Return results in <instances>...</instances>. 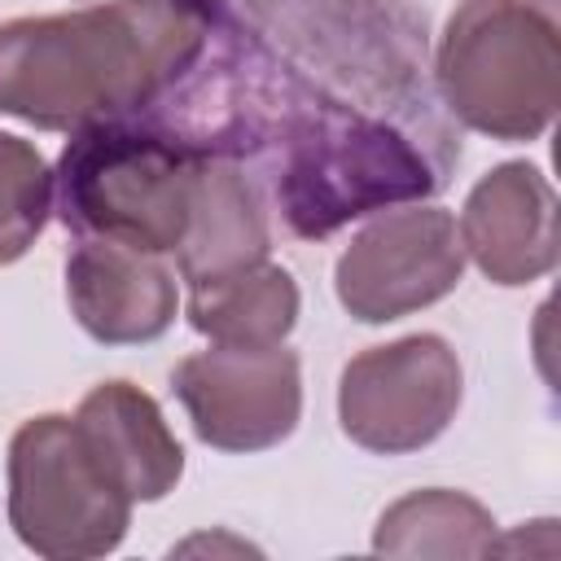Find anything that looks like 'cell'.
Returning a JSON list of instances; mask_svg holds the SVG:
<instances>
[{
    "label": "cell",
    "mask_w": 561,
    "mask_h": 561,
    "mask_svg": "<svg viewBox=\"0 0 561 561\" xmlns=\"http://www.w3.org/2000/svg\"><path fill=\"white\" fill-rule=\"evenodd\" d=\"M66 302L79 329L105 346L153 342L175 320V276L149 250L79 237L66 259Z\"/></svg>",
    "instance_id": "obj_11"
},
{
    "label": "cell",
    "mask_w": 561,
    "mask_h": 561,
    "mask_svg": "<svg viewBox=\"0 0 561 561\" xmlns=\"http://www.w3.org/2000/svg\"><path fill=\"white\" fill-rule=\"evenodd\" d=\"M298 285L276 263H254L188 285V324L219 346H276L298 324Z\"/></svg>",
    "instance_id": "obj_14"
},
{
    "label": "cell",
    "mask_w": 561,
    "mask_h": 561,
    "mask_svg": "<svg viewBox=\"0 0 561 561\" xmlns=\"http://www.w3.org/2000/svg\"><path fill=\"white\" fill-rule=\"evenodd\" d=\"M215 9L267 75L272 145L298 114H377L438 96L430 22L412 0H224Z\"/></svg>",
    "instance_id": "obj_2"
},
{
    "label": "cell",
    "mask_w": 561,
    "mask_h": 561,
    "mask_svg": "<svg viewBox=\"0 0 561 561\" xmlns=\"http://www.w3.org/2000/svg\"><path fill=\"white\" fill-rule=\"evenodd\" d=\"M175 399L193 434L215 451H267L298 430L302 368L298 355L276 346H210L175 364Z\"/></svg>",
    "instance_id": "obj_9"
},
{
    "label": "cell",
    "mask_w": 561,
    "mask_h": 561,
    "mask_svg": "<svg viewBox=\"0 0 561 561\" xmlns=\"http://www.w3.org/2000/svg\"><path fill=\"white\" fill-rule=\"evenodd\" d=\"M460 245L495 285H530L557 267V193L530 162L486 171L460 210Z\"/></svg>",
    "instance_id": "obj_10"
},
{
    "label": "cell",
    "mask_w": 561,
    "mask_h": 561,
    "mask_svg": "<svg viewBox=\"0 0 561 561\" xmlns=\"http://www.w3.org/2000/svg\"><path fill=\"white\" fill-rule=\"evenodd\" d=\"M131 500L101 473L75 416H31L9 443V526L53 561L105 557L123 543Z\"/></svg>",
    "instance_id": "obj_6"
},
{
    "label": "cell",
    "mask_w": 561,
    "mask_h": 561,
    "mask_svg": "<svg viewBox=\"0 0 561 561\" xmlns=\"http://www.w3.org/2000/svg\"><path fill=\"white\" fill-rule=\"evenodd\" d=\"M272 232L267 210L254 188V180L241 171V162L228 158H202L193 180V206L184 237L175 245L180 276L188 285L254 267L267 259Z\"/></svg>",
    "instance_id": "obj_13"
},
{
    "label": "cell",
    "mask_w": 561,
    "mask_h": 561,
    "mask_svg": "<svg viewBox=\"0 0 561 561\" xmlns=\"http://www.w3.org/2000/svg\"><path fill=\"white\" fill-rule=\"evenodd\" d=\"M197 162L202 158L184 153L140 114L88 123L70 131L53 171L57 219L75 237L175 254L193 206Z\"/></svg>",
    "instance_id": "obj_4"
},
{
    "label": "cell",
    "mask_w": 561,
    "mask_h": 561,
    "mask_svg": "<svg viewBox=\"0 0 561 561\" xmlns=\"http://www.w3.org/2000/svg\"><path fill=\"white\" fill-rule=\"evenodd\" d=\"M267 158L285 228L320 241L351 219L443 193L460 162V127L438 96L377 114H298Z\"/></svg>",
    "instance_id": "obj_3"
},
{
    "label": "cell",
    "mask_w": 561,
    "mask_h": 561,
    "mask_svg": "<svg viewBox=\"0 0 561 561\" xmlns=\"http://www.w3.org/2000/svg\"><path fill=\"white\" fill-rule=\"evenodd\" d=\"M495 517L465 491L425 486L394 500L373 530V548L386 557H491Z\"/></svg>",
    "instance_id": "obj_15"
},
{
    "label": "cell",
    "mask_w": 561,
    "mask_h": 561,
    "mask_svg": "<svg viewBox=\"0 0 561 561\" xmlns=\"http://www.w3.org/2000/svg\"><path fill=\"white\" fill-rule=\"evenodd\" d=\"M215 9L197 0H110L0 26V114L39 131L140 114L197 57Z\"/></svg>",
    "instance_id": "obj_1"
},
{
    "label": "cell",
    "mask_w": 561,
    "mask_h": 561,
    "mask_svg": "<svg viewBox=\"0 0 561 561\" xmlns=\"http://www.w3.org/2000/svg\"><path fill=\"white\" fill-rule=\"evenodd\" d=\"M197 548H210V552H219V548H224V552H254L250 543H241V539H224V535H215V539H210V535H197V539L180 543V552H197Z\"/></svg>",
    "instance_id": "obj_17"
},
{
    "label": "cell",
    "mask_w": 561,
    "mask_h": 561,
    "mask_svg": "<svg viewBox=\"0 0 561 561\" xmlns=\"http://www.w3.org/2000/svg\"><path fill=\"white\" fill-rule=\"evenodd\" d=\"M197 4H206V9H215V4H224V0H197Z\"/></svg>",
    "instance_id": "obj_18"
},
{
    "label": "cell",
    "mask_w": 561,
    "mask_h": 561,
    "mask_svg": "<svg viewBox=\"0 0 561 561\" xmlns=\"http://www.w3.org/2000/svg\"><path fill=\"white\" fill-rule=\"evenodd\" d=\"M48 210L53 171L44 153L22 136L0 131V267L18 263L35 245Z\"/></svg>",
    "instance_id": "obj_16"
},
{
    "label": "cell",
    "mask_w": 561,
    "mask_h": 561,
    "mask_svg": "<svg viewBox=\"0 0 561 561\" xmlns=\"http://www.w3.org/2000/svg\"><path fill=\"white\" fill-rule=\"evenodd\" d=\"M465 276V245L443 206L377 210L342 250L333 267L337 302L364 320L386 324L447 298Z\"/></svg>",
    "instance_id": "obj_8"
},
{
    "label": "cell",
    "mask_w": 561,
    "mask_h": 561,
    "mask_svg": "<svg viewBox=\"0 0 561 561\" xmlns=\"http://www.w3.org/2000/svg\"><path fill=\"white\" fill-rule=\"evenodd\" d=\"M75 430L101 473L136 504H153L175 491L184 473V447L171 434L153 394L131 381H101L75 408Z\"/></svg>",
    "instance_id": "obj_12"
},
{
    "label": "cell",
    "mask_w": 561,
    "mask_h": 561,
    "mask_svg": "<svg viewBox=\"0 0 561 561\" xmlns=\"http://www.w3.org/2000/svg\"><path fill=\"white\" fill-rule=\"evenodd\" d=\"M465 368L447 337L408 333L346 359L337 381V421L351 443L377 456L430 447L456 416Z\"/></svg>",
    "instance_id": "obj_7"
},
{
    "label": "cell",
    "mask_w": 561,
    "mask_h": 561,
    "mask_svg": "<svg viewBox=\"0 0 561 561\" xmlns=\"http://www.w3.org/2000/svg\"><path fill=\"white\" fill-rule=\"evenodd\" d=\"M443 110L491 136L535 140L561 105L557 22L535 0H460L434 48Z\"/></svg>",
    "instance_id": "obj_5"
}]
</instances>
